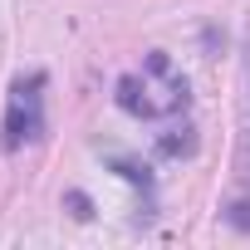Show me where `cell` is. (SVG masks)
<instances>
[{
    "mask_svg": "<svg viewBox=\"0 0 250 250\" xmlns=\"http://www.w3.org/2000/svg\"><path fill=\"white\" fill-rule=\"evenodd\" d=\"M172 59L162 49H152L143 59V74L118 79V103L128 108L133 118H172L187 108V79L177 69H167Z\"/></svg>",
    "mask_w": 250,
    "mask_h": 250,
    "instance_id": "6da1fadb",
    "label": "cell"
},
{
    "mask_svg": "<svg viewBox=\"0 0 250 250\" xmlns=\"http://www.w3.org/2000/svg\"><path fill=\"white\" fill-rule=\"evenodd\" d=\"M10 152L25 147V143H40L44 138V74H30V79H15L10 83V103H5V128H0Z\"/></svg>",
    "mask_w": 250,
    "mask_h": 250,
    "instance_id": "7a4b0ae2",
    "label": "cell"
},
{
    "mask_svg": "<svg viewBox=\"0 0 250 250\" xmlns=\"http://www.w3.org/2000/svg\"><path fill=\"white\" fill-rule=\"evenodd\" d=\"M226 221H230V226H240V230H250V201H235V206L226 211Z\"/></svg>",
    "mask_w": 250,
    "mask_h": 250,
    "instance_id": "3957f363",
    "label": "cell"
}]
</instances>
